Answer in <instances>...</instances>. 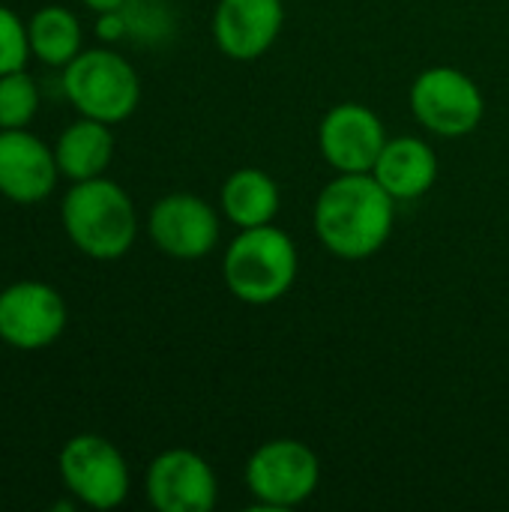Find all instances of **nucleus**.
<instances>
[{"label": "nucleus", "mask_w": 509, "mask_h": 512, "mask_svg": "<svg viewBox=\"0 0 509 512\" xmlns=\"http://www.w3.org/2000/svg\"><path fill=\"white\" fill-rule=\"evenodd\" d=\"M30 36H27V21L9 6L0 3V75L18 72L30 60Z\"/></svg>", "instance_id": "nucleus-19"}, {"label": "nucleus", "mask_w": 509, "mask_h": 512, "mask_svg": "<svg viewBox=\"0 0 509 512\" xmlns=\"http://www.w3.org/2000/svg\"><path fill=\"white\" fill-rule=\"evenodd\" d=\"M39 84L27 69L0 75V129H27L39 114Z\"/></svg>", "instance_id": "nucleus-18"}, {"label": "nucleus", "mask_w": 509, "mask_h": 512, "mask_svg": "<svg viewBox=\"0 0 509 512\" xmlns=\"http://www.w3.org/2000/svg\"><path fill=\"white\" fill-rule=\"evenodd\" d=\"M219 213L195 192H168L147 213L153 246L174 261H201L219 243Z\"/></svg>", "instance_id": "nucleus-9"}, {"label": "nucleus", "mask_w": 509, "mask_h": 512, "mask_svg": "<svg viewBox=\"0 0 509 512\" xmlns=\"http://www.w3.org/2000/svg\"><path fill=\"white\" fill-rule=\"evenodd\" d=\"M297 270V246L291 234H285L273 222L258 228H240L222 255L225 288L249 306H270L282 300L294 288Z\"/></svg>", "instance_id": "nucleus-3"}, {"label": "nucleus", "mask_w": 509, "mask_h": 512, "mask_svg": "<svg viewBox=\"0 0 509 512\" xmlns=\"http://www.w3.org/2000/svg\"><path fill=\"white\" fill-rule=\"evenodd\" d=\"M144 495L159 512H210L219 501V480L201 453L171 447L147 465Z\"/></svg>", "instance_id": "nucleus-10"}, {"label": "nucleus", "mask_w": 509, "mask_h": 512, "mask_svg": "<svg viewBox=\"0 0 509 512\" xmlns=\"http://www.w3.org/2000/svg\"><path fill=\"white\" fill-rule=\"evenodd\" d=\"M96 36L108 45L120 42L126 33H129V21H126V12L123 9H111V12H96Z\"/></svg>", "instance_id": "nucleus-20"}, {"label": "nucleus", "mask_w": 509, "mask_h": 512, "mask_svg": "<svg viewBox=\"0 0 509 512\" xmlns=\"http://www.w3.org/2000/svg\"><path fill=\"white\" fill-rule=\"evenodd\" d=\"M246 489L267 510L306 504L321 483L318 453L297 438H273L252 450L246 462Z\"/></svg>", "instance_id": "nucleus-6"}, {"label": "nucleus", "mask_w": 509, "mask_h": 512, "mask_svg": "<svg viewBox=\"0 0 509 512\" xmlns=\"http://www.w3.org/2000/svg\"><path fill=\"white\" fill-rule=\"evenodd\" d=\"M54 156L60 177H66L69 183L102 177L114 159V132L108 123L78 114V120H72L57 135Z\"/></svg>", "instance_id": "nucleus-15"}, {"label": "nucleus", "mask_w": 509, "mask_h": 512, "mask_svg": "<svg viewBox=\"0 0 509 512\" xmlns=\"http://www.w3.org/2000/svg\"><path fill=\"white\" fill-rule=\"evenodd\" d=\"M384 144V123L363 102H339L321 117L318 150L336 174H372Z\"/></svg>", "instance_id": "nucleus-11"}, {"label": "nucleus", "mask_w": 509, "mask_h": 512, "mask_svg": "<svg viewBox=\"0 0 509 512\" xmlns=\"http://www.w3.org/2000/svg\"><path fill=\"white\" fill-rule=\"evenodd\" d=\"M282 27V0H219L210 21L216 48L237 63H252L264 57L276 45Z\"/></svg>", "instance_id": "nucleus-13"}, {"label": "nucleus", "mask_w": 509, "mask_h": 512, "mask_svg": "<svg viewBox=\"0 0 509 512\" xmlns=\"http://www.w3.org/2000/svg\"><path fill=\"white\" fill-rule=\"evenodd\" d=\"M63 96L81 117L117 126L138 111L141 78L135 66L111 48H84L63 66Z\"/></svg>", "instance_id": "nucleus-4"}, {"label": "nucleus", "mask_w": 509, "mask_h": 512, "mask_svg": "<svg viewBox=\"0 0 509 512\" xmlns=\"http://www.w3.org/2000/svg\"><path fill=\"white\" fill-rule=\"evenodd\" d=\"M60 168L54 147L30 129H0V195L12 204L30 207L51 198Z\"/></svg>", "instance_id": "nucleus-12"}, {"label": "nucleus", "mask_w": 509, "mask_h": 512, "mask_svg": "<svg viewBox=\"0 0 509 512\" xmlns=\"http://www.w3.org/2000/svg\"><path fill=\"white\" fill-rule=\"evenodd\" d=\"M27 36H30V54L51 69L69 66L84 51V30L78 15L57 3H48L30 15Z\"/></svg>", "instance_id": "nucleus-17"}, {"label": "nucleus", "mask_w": 509, "mask_h": 512, "mask_svg": "<svg viewBox=\"0 0 509 512\" xmlns=\"http://www.w3.org/2000/svg\"><path fill=\"white\" fill-rule=\"evenodd\" d=\"M279 207V183L264 168H237L225 177L219 189V210L237 231L276 222Z\"/></svg>", "instance_id": "nucleus-16"}, {"label": "nucleus", "mask_w": 509, "mask_h": 512, "mask_svg": "<svg viewBox=\"0 0 509 512\" xmlns=\"http://www.w3.org/2000/svg\"><path fill=\"white\" fill-rule=\"evenodd\" d=\"M81 3L93 12H111V9H123L129 0H81Z\"/></svg>", "instance_id": "nucleus-21"}, {"label": "nucleus", "mask_w": 509, "mask_h": 512, "mask_svg": "<svg viewBox=\"0 0 509 512\" xmlns=\"http://www.w3.org/2000/svg\"><path fill=\"white\" fill-rule=\"evenodd\" d=\"M372 177L396 198V201H417L423 198L438 180V156L429 141L417 135L387 138Z\"/></svg>", "instance_id": "nucleus-14"}, {"label": "nucleus", "mask_w": 509, "mask_h": 512, "mask_svg": "<svg viewBox=\"0 0 509 512\" xmlns=\"http://www.w3.org/2000/svg\"><path fill=\"white\" fill-rule=\"evenodd\" d=\"M69 324L63 294L39 279H21L0 291V342L15 351L51 348Z\"/></svg>", "instance_id": "nucleus-8"}, {"label": "nucleus", "mask_w": 509, "mask_h": 512, "mask_svg": "<svg viewBox=\"0 0 509 512\" xmlns=\"http://www.w3.org/2000/svg\"><path fill=\"white\" fill-rule=\"evenodd\" d=\"M396 204L372 174H336L315 198L312 225L330 255L366 261L387 246Z\"/></svg>", "instance_id": "nucleus-1"}, {"label": "nucleus", "mask_w": 509, "mask_h": 512, "mask_svg": "<svg viewBox=\"0 0 509 512\" xmlns=\"http://www.w3.org/2000/svg\"><path fill=\"white\" fill-rule=\"evenodd\" d=\"M60 225L69 243L90 261H117L138 240V210L129 192L102 177L78 180L60 201Z\"/></svg>", "instance_id": "nucleus-2"}, {"label": "nucleus", "mask_w": 509, "mask_h": 512, "mask_svg": "<svg viewBox=\"0 0 509 512\" xmlns=\"http://www.w3.org/2000/svg\"><path fill=\"white\" fill-rule=\"evenodd\" d=\"M57 471L66 495L90 510H117L132 489L126 456L96 432L72 435L57 456Z\"/></svg>", "instance_id": "nucleus-5"}, {"label": "nucleus", "mask_w": 509, "mask_h": 512, "mask_svg": "<svg viewBox=\"0 0 509 512\" xmlns=\"http://www.w3.org/2000/svg\"><path fill=\"white\" fill-rule=\"evenodd\" d=\"M411 114L438 138H462L477 132L486 117L480 84L456 66H429L411 81Z\"/></svg>", "instance_id": "nucleus-7"}]
</instances>
